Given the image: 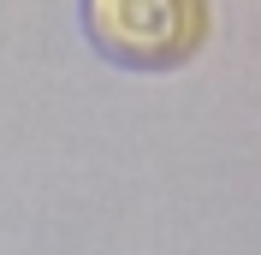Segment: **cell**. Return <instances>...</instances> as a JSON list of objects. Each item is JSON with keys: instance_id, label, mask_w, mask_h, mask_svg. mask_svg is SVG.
Instances as JSON below:
<instances>
[{"instance_id": "6da1fadb", "label": "cell", "mask_w": 261, "mask_h": 255, "mask_svg": "<svg viewBox=\"0 0 261 255\" xmlns=\"http://www.w3.org/2000/svg\"><path fill=\"white\" fill-rule=\"evenodd\" d=\"M83 36L113 65L172 71L208 42V0H83Z\"/></svg>"}]
</instances>
